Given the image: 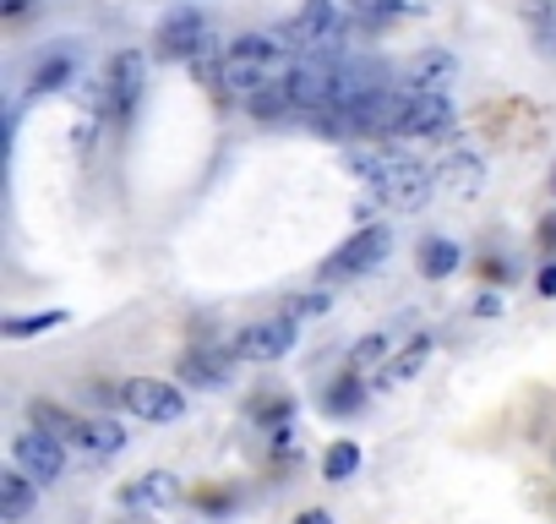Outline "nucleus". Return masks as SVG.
I'll use <instances>...</instances> for the list:
<instances>
[{"mask_svg": "<svg viewBox=\"0 0 556 524\" xmlns=\"http://www.w3.org/2000/svg\"><path fill=\"white\" fill-rule=\"evenodd\" d=\"M344 164H350V175H361L371 186V197L382 208H426L437 191V170L409 153H393V148H350Z\"/></svg>", "mask_w": 556, "mask_h": 524, "instance_id": "nucleus-1", "label": "nucleus"}, {"mask_svg": "<svg viewBox=\"0 0 556 524\" xmlns=\"http://www.w3.org/2000/svg\"><path fill=\"white\" fill-rule=\"evenodd\" d=\"M285 66H290V39L285 34H240L235 45H224V66H218V83L229 88V93H251V88H262L267 77H285Z\"/></svg>", "mask_w": 556, "mask_h": 524, "instance_id": "nucleus-2", "label": "nucleus"}, {"mask_svg": "<svg viewBox=\"0 0 556 524\" xmlns=\"http://www.w3.org/2000/svg\"><path fill=\"white\" fill-rule=\"evenodd\" d=\"M278 34L290 39L295 55H306V50H317V55H344L355 23H350V12H344V0H306V7H301L285 28H278Z\"/></svg>", "mask_w": 556, "mask_h": 524, "instance_id": "nucleus-3", "label": "nucleus"}, {"mask_svg": "<svg viewBox=\"0 0 556 524\" xmlns=\"http://www.w3.org/2000/svg\"><path fill=\"white\" fill-rule=\"evenodd\" d=\"M339 61H344V55H317V50H306V55H295V61L285 66V88H290V99H295L301 115H317V110H328V104L339 99Z\"/></svg>", "mask_w": 556, "mask_h": 524, "instance_id": "nucleus-4", "label": "nucleus"}, {"mask_svg": "<svg viewBox=\"0 0 556 524\" xmlns=\"http://www.w3.org/2000/svg\"><path fill=\"white\" fill-rule=\"evenodd\" d=\"M153 45H159V55H164V61H186V66H191V61L213 45V23H207V12H202V7H175V12L159 23Z\"/></svg>", "mask_w": 556, "mask_h": 524, "instance_id": "nucleus-5", "label": "nucleus"}, {"mask_svg": "<svg viewBox=\"0 0 556 524\" xmlns=\"http://www.w3.org/2000/svg\"><path fill=\"white\" fill-rule=\"evenodd\" d=\"M388 251H393V229H388V224H366V229H355V235L323 262V274H328V279H361V274L377 269Z\"/></svg>", "mask_w": 556, "mask_h": 524, "instance_id": "nucleus-6", "label": "nucleus"}, {"mask_svg": "<svg viewBox=\"0 0 556 524\" xmlns=\"http://www.w3.org/2000/svg\"><path fill=\"white\" fill-rule=\"evenodd\" d=\"M142 77H148V55H142V50L110 55L104 83H99V99H104V115H110V121H131L137 93H142Z\"/></svg>", "mask_w": 556, "mask_h": 524, "instance_id": "nucleus-7", "label": "nucleus"}, {"mask_svg": "<svg viewBox=\"0 0 556 524\" xmlns=\"http://www.w3.org/2000/svg\"><path fill=\"white\" fill-rule=\"evenodd\" d=\"M121 404L137 415V421H153V426H169L186 415V394L175 383H159V377H131L121 383Z\"/></svg>", "mask_w": 556, "mask_h": 524, "instance_id": "nucleus-8", "label": "nucleus"}, {"mask_svg": "<svg viewBox=\"0 0 556 524\" xmlns=\"http://www.w3.org/2000/svg\"><path fill=\"white\" fill-rule=\"evenodd\" d=\"M12 464H23L39 486H50V481L66 475V442L50 437V432H39V426H28V432L12 437Z\"/></svg>", "mask_w": 556, "mask_h": 524, "instance_id": "nucleus-9", "label": "nucleus"}, {"mask_svg": "<svg viewBox=\"0 0 556 524\" xmlns=\"http://www.w3.org/2000/svg\"><path fill=\"white\" fill-rule=\"evenodd\" d=\"M295 312H285V317H262V323H251V328H240V339H235V350H240V361H278V355H290L295 350Z\"/></svg>", "mask_w": 556, "mask_h": 524, "instance_id": "nucleus-10", "label": "nucleus"}, {"mask_svg": "<svg viewBox=\"0 0 556 524\" xmlns=\"http://www.w3.org/2000/svg\"><path fill=\"white\" fill-rule=\"evenodd\" d=\"M453 132H458L453 99L447 93H415L409 88V110H404L399 137H453Z\"/></svg>", "mask_w": 556, "mask_h": 524, "instance_id": "nucleus-11", "label": "nucleus"}, {"mask_svg": "<svg viewBox=\"0 0 556 524\" xmlns=\"http://www.w3.org/2000/svg\"><path fill=\"white\" fill-rule=\"evenodd\" d=\"M458 83V55L453 50H420L409 61V88L415 93H447Z\"/></svg>", "mask_w": 556, "mask_h": 524, "instance_id": "nucleus-12", "label": "nucleus"}, {"mask_svg": "<svg viewBox=\"0 0 556 524\" xmlns=\"http://www.w3.org/2000/svg\"><path fill=\"white\" fill-rule=\"evenodd\" d=\"M34 502H39V481L23 464H12L0 475V524H23L34 513Z\"/></svg>", "mask_w": 556, "mask_h": 524, "instance_id": "nucleus-13", "label": "nucleus"}, {"mask_svg": "<svg viewBox=\"0 0 556 524\" xmlns=\"http://www.w3.org/2000/svg\"><path fill=\"white\" fill-rule=\"evenodd\" d=\"M235 361H240V350H186L180 377L186 383H202V388H218V383H229Z\"/></svg>", "mask_w": 556, "mask_h": 524, "instance_id": "nucleus-14", "label": "nucleus"}, {"mask_svg": "<svg viewBox=\"0 0 556 524\" xmlns=\"http://www.w3.org/2000/svg\"><path fill=\"white\" fill-rule=\"evenodd\" d=\"M344 12H350L355 34H382V28H393L399 17H409L420 7H404V0H344Z\"/></svg>", "mask_w": 556, "mask_h": 524, "instance_id": "nucleus-15", "label": "nucleus"}, {"mask_svg": "<svg viewBox=\"0 0 556 524\" xmlns=\"http://www.w3.org/2000/svg\"><path fill=\"white\" fill-rule=\"evenodd\" d=\"M485 186V159L475 153H458L447 164H437V191H453V197H475Z\"/></svg>", "mask_w": 556, "mask_h": 524, "instance_id": "nucleus-16", "label": "nucleus"}, {"mask_svg": "<svg viewBox=\"0 0 556 524\" xmlns=\"http://www.w3.org/2000/svg\"><path fill=\"white\" fill-rule=\"evenodd\" d=\"M77 448H83L88 459H110V453L126 448V426L110 421V415H88V421L77 426Z\"/></svg>", "mask_w": 556, "mask_h": 524, "instance_id": "nucleus-17", "label": "nucleus"}, {"mask_svg": "<svg viewBox=\"0 0 556 524\" xmlns=\"http://www.w3.org/2000/svg\"><path fill=\"white\" fill-rule=\"evenodd\" d=\"M245 110H251L256 121H278V115H290V110H295V99H290L285 77H267L262 88H251V93H245Z\"/></svg>", "mask_w": 556, "mask_h": 524, "instance_id": "nucleus-18", "label": "nucleus"}, {"mask_svg": "<svg viewBox=\"0 0 556 524\" xmlns=\"http://www.w3.org/2000/svg\"><path fill=\"white\" fill-rule=\"evenodd\" d=\"M518 17H523L529 39H534L545 55H556V0H523Z\"/></svg>", "mask_w": 556, "mask_h": 524, "instance_id": "nucleus-19", "label": "nucleus"}, {"mask_svg": "<svg viewBox=\"0 0 556 524\" xmlns=\"http://www.w3.org/2000/svg\"><path fill=\"white\" fill-rule=\"evenodd\" d=\"M426 361H431V339H426V334H415V339L404 345V355H399V361H388V366L377 372V388H393V383H409V377H415V372H420Z\"/></svg>", "mask_w": 556, "mask_h": 524, "instance_id": "nucleus-20", "label": "nucleus"}, {"mask_svg": "<svg viewBox=\"0 0 556 524\" xmlns=\"http://www.w3.org/2000/svg\"><path fill=\"white\" fill-rule=\"evenodd\" d=\"M121 502H126V508H164V502H175V475L153 470V475L131 481V486L121 491Z\"/></svg>", "mask_w": 556, "mask_h": 524, "instance_id": "nucleus-21", "label": "nucleus"}, {"mask_svg": "<svg viewBox=\"0 0 556 524\" xmlns=\"http://www.w3.org/2000/svg\"><path fill=\"white\" fill-rule=\"evenodd\" d=\"M415 257H420V274H426V279H447V274L458 269V240H447V235H426Z\"/></svg>", "mask_w": 556, "mask_h": 524, "instance_id": "nucleus-22", "label": "nucleus"}, {"mask_svg": "<svg viewBox=\"0 0 556 524\" xmlns=\"http://www.w3.org/2000/svg\"><path fill=\"white\" fill-rule=\"evenodd\" d=\"M28 421H34L39 432L61 437V442H77V426H83L77 415H66L61 404H45V399H34V404H28Z\"/></svg>", "mask_w": 556, "mask_h": 524, "instance_id": "nucleus-23", "label": "nucleus"}, {"mask_svg": "<svg viewBox=\"0 0 556 524\" xmlns=\"http://www.w3.org/2000/svg\"><path fill=\"white\" fill-rule=\"evenodd\" d=\"M361 404H366V383H361L355 372H344V377L328 388V404H323V410H328V415H355Z\"/></svg>", "mask_w": 556, "mask_h": 524, "instance_id": "nucleus-24", "label": "nucleus"}, {"mask_svg": "<svg viewBox=\"0 0 556 524\" xmlns=\"http://www.w3.org/2000/svg\"><path fill=\"white\" fill-rule=\"evenodd\" d=\"M355 470H361V448H355L350 437H344V442H333V448H328V459H323V475H328V481H350Z\"/></svg>", "mask_w": 556, "mask_h": 524, "instance_id": "nucleus-25", "label": "nucleus"}, {"mask_svg": "<svg viewBox=\"0 0 556 524\" xmlns=\"http://www.w3.org/2000/svg\"><path fill=\"white\" fill-rule=\"evenodd\" d=\"M66 323V312H39V317H7V339H34V334H50V328H61Z\"/></svg>", "mask_w": 556, "mask_h": 524, "instance_id": "nucleus-26", "label": "nucleus"}, {"mask_svg": "<svg viewBox=\"0 0 556 524\" xmlns=\"http://www.w3.org/2000/svg\"><path fill=\"white\" fill-rule=\"evenodd\" d=\"M66 77H72V61H66V55H55V61H45V66L34 72V88H39V93H50V88H61Z\"/></svg>", "mask_w": 556, "mask_h": 524, "instance_id": "nucleus-27", "label": "nucleus"}, {"mask_svg": "<svg viewBox=\"0 0 556 524\" xmlns=\"http://www.w3.org/2000/svg\"><path fill=\"white\" fill-rule=\"evenodd\" d=\"M377 361H388V334H366V339L355 345V372H361V366H377Z\"/></svg>", "mask_w": 556, "mask_h": 524, "instance_id": "nucleus-28", "label": "nucleus"}, {"mask_svg": "<svg viewBox=\"0 0 556 524\" xmlns=\"http://www.w3.org/2000/svg\"><path fill=\"white\" fill-rule=\"evenodd\" d=\"M328 307H333V301H328L323 290H312V296H301V301H290V312H295V317H328Z\"/></svg>", "mask_w": 556, "mask_h": 524, "instance_id": "nucleus-29", "label": "nucleus"}, {"mask_svg": "<svg viewBox=\"0 0 556 524\" xmlns=\"http://www.w3.org/2000/svg\"><path fill=\"white\" fill-rule=\"evenodd\" d=\"M475 312H480V317H496V312H502V296H480Z\"/></svg>", "mask_w": 556, "mask_h": 524, "instance_id": "nucleus-30", "label": "nucleus"}, {"mask_svg": "<svg viewBox=\"0 0 556 524\" xmlns=\"http://www.w3.org/2000/svg\"><path fill=\"white\" fill-rule=\"evenodd\" d=\"M295 524H333V513H328V508H306Z\"/></svg>", "mask_w": 556, "mask_h": 524, "instance_id": "nucleus-31", "label": "nucleus"}, {"mask_svg": "<svg viewBox=\"0 0 556 524\" xmlns=\"http://www.w3.org/2000/svg\"><path fill=\"white\" fill-rule=\"evenodd\" d=\"M34 7V0H0V17H23Z\"/></svg>", "mask_w": 556, "mask_h": 524, "instance_id": "nucleus-32", "label": "nucleus"}, {"mask_svg": "<svg viewBox=\"0 0 556 524\" xmlns=\"http://www.w3.org/2000/svg\"><path fill=\"white\" fill-rule=\"evenodd\" d=\"M540 296H556V262H551V269H540Z\"/></svg>", "mask_w": 556, "mask_h": 524, "instance_id": "nucleus-33", "label": "nucleus"}, {"mask_svg": "<svg viewBox=\"0 0 556 524\" xmlns=\"http://www.w3.org/2000/svg\"><path fill=\"white\" fill-rule=\"evenodd\" d=\"M540 246H545V251H556V219H545V224H540Z\"/></svg>", "mask_w": 556, "mask_h": 524, "instance_id": "nucleus-34", "label": "nucleus"}, {"mask_svg": "<svg viewBox=\"0 0 556 524\" xmlns=\"http://www.w3.org/2000/svg\"><path fill=\"white\" fill-rule=\"evenodd\" d=\"M551 191H556V170H551Z\"/></svg>", "mask_w": 556, "mask_h": 524, "instance_id": "nucleus-35", "label": "nucleus"}]
</instances>
